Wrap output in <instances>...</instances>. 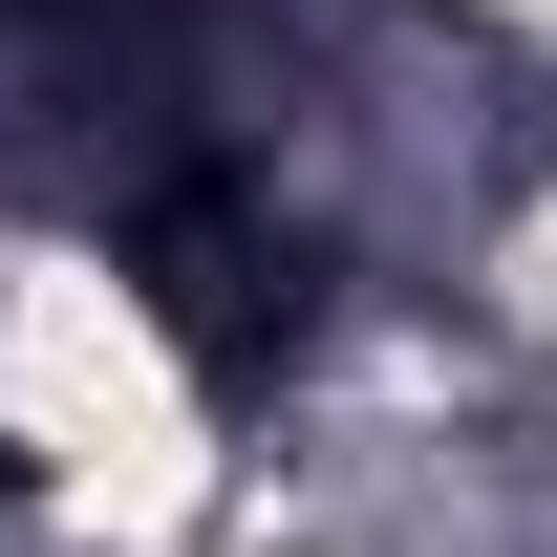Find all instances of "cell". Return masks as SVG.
I'll return each instance as SVG.
<instances>
[{
	"label": "cell",
	"mask_w": 557,
	"mask_h": 557,
	"mask_svg": "<svg viewBox=\"0 0 557 557\" xmlns=\"http://www.w3.org/2000/svg\"><path fill=\"white\" fill-rule=\"evenodd\" d=\"M0 408L44 429V472H86L108 515H172L194 493V408H172V364L108 278H22L0 300Z\"/></svg>",
	"instance_id": "obj_1"
}]
</instances>
